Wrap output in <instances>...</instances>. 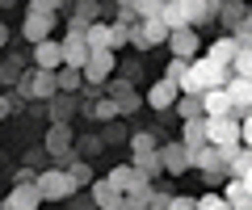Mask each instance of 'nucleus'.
Instances as JSON below:
<instances>
[{
    "mask_svg": "<svg viewBox=\"0 0 252 210\" xmlns=\"http://www.w3.org/2000/svg\"><path fill=\"white\" fill-rule=\"evenodd\" d=\"M9 114H13V97H4V92H0V122L9 118Z\"/></svg>",
    "mask_w": 252,
    "mask_h": 210,
    "instance_id": "38",
    "label": "nucleus"
},
{
    "mask_svg": "<svg viewBox=\"0 0 252 210\" xmlns=\"http://www.w3.org/2000/svg\"><path fill=\"white\" fill-rule=\"evenodd\" d=\"M30 97H38V101H51L55 97V72H30Z\"/></svg>",
    "mask_w": 252,
    "mask_h": 210,
    "instance_id": "21",
    "label": "nucleus"
},
{
    "mask_svg": "<svg viewBox=\"0 0 252 210\" xmlns=\"http://www.w3.org/2000/svg\"><path fill=\"white\" fill-rule=\"evenodd\" d=\"M202 118H235L231 97H227V84L223 89H206L202 92Z\"/></svg>",
    "mask_w": 252,
    "mask_h": 210,
    "instance_id": "8",
    "label": "nucleus"
},
{
    "mask_svg": "<svg viewBox=\"0 0 252 210\" xmlns=\"http://www.w3.org/2000/svg\"><path fill=\"white\" fill-rule=\"evenodd\" d=\"M185 151H193V147H202L206 143V118H189L185 126H181V139H177Z\"/></svg>",
    "mask_w": 252,
    "mask_h": 210,
    "instance_id": "19",
    "label": "nucleus"
},
{
    "mask_svg": "<svg viewBox=\"0 0 252 210\" xmlns=\"http://www.w3.org/2000/svg\"><path fill=\"white\" fill-rule=\"evenodd\" d=\"M105 89H109V101L118 105V114H135L139 110V97L130 89V80H105Z\"/></svg>",
    "mask_w": 252,
    "mask_h": 210,
    "instance_id": "12",
    "label": "nucleus"
},
{
    "mask_svg": "<svg viewBox=\"0 0 252 210\" xmlns=\"http://www.w3.org/2000/svg\"><path fill=\"white\" fill-rule=\"evenodd\" d=\"M177 97H181V89H177L172 80H164V76L147 89V105H152L156 114H160V110H172V101H177Z\"/></svg>",
    "mask_w": 252,
    "mask_h": 210,
    "instance_id": "14",
    "label": "nucleus"
},
{
    "mask_svg": "<svg viewBox=\"0 0 252 210\" xmlns=\"http://www.w3.org/2000/svg\"><path fill=\"white\" fill-rule=\"evenodd\" d=\"M84 46H89V51H109V26L105 21L84 26Z\"/></svg>",
    "mask_w": 252,
    "mask_h": 210,
    "instance_id": "24",
    "label": "nucleus"
},
{
    "mask_svg": "<svg viewBox=\"0 0 252 210\" xmlns=\"http://www.w3.org/2000/svg\"><path fill=\"white\" fill-rule=\"evenodd\" d=\"M4 46H9V26L0 21V51H4Z\"/></svg>",
    "mask_w": 252,
    "mask_h": 210,
    "instance_id": "40",
    "label": "nucleus"
},
{
    "mask_svg": "<svg viewBox=\"0 0 252 210\" xmlns=\"http://www.w3.org/2000/svg\"><path fill=\"white\" fill-rule=\"evenodd\" d=\"M206 4H215V9H219V4H227V0H206Z\"/></svg>",
    "mask_w": 252,
    "mask_h": 210,
    "instance_id": "41",
    "label": "nucleus"
},
{
    "mask_svg": "<svg viewBox=\"0 0 252 210\" xmlns=\"http://www.w3.org/2000/svg\"><path fill=\"white\" fill-rule=\"evenodd\" d=\"M185 67H189L185 59H172V63H168V72H164V80H172V84H177L181 76H185Z\"/></svg>",
    "mask_w": 252,
    "mask_h": 210,
    "instance_id": "35",
    "label": "nucleus"
},
{
    "mask_svg": "<svg viewBox=\"0 0 252 210\" xmlns=\"http://www.w3.org/2000/svg\"><path fill=\"white\" fill-rule=\"evenodd\" d=\"M244 42H235L231 34H223V38H215V42H210V51H202V55L210 59V63H219L227 72V67H231V59H235V51H240Z\"/></svg>",
    "mask_w": 252,
    "mask_h": 210,
    "instance_id": "13",
    "label": "nucleus"
},
{
    "mask_svg": "<svg viewBox=\"0 0 252 210\" xmlns=\"http://www.w3.org/2000/svg\"><path fill=\"white\" fill-rule=\"evenodd\" d=\"M34 185H38V193H42V202H67V198L76 193L67 168H46V173L34 177Z\"/></svg>",
    "mask_w": 252,
    "mask_h": 210,
    "instance_id": "3",
    "label": "nucleus"
},
{
    "mask_svg": "<svg viewBox=\"0 0 252 210\" xmlns=\"http://www.w3.org/2000/svg\"><path fill=\"white\" fill-rule=\"evenodd\" d=\"M193 210H227V202L219 198V193H202V198L193 202Z\"/></svg>",
    "mask_w": 252,
    "mask_h": 210,
    "instance_id": "33",
    "label": "nucleus"
},
{
    "mask_svg": "<svg viewBox=\"0 0 252 210\" xmlns=\"http://www.w3.org/2000/svg\"><path fill=\"white\" fill-rule=\"evenodd\" d=\"M55 26H59V17H46V13H30V9H26V21H21V34H26V42H46Z\"/></svg>",
    "mask_w": 252,
    "mask_h": 210,
    "instance_id": "9",
    "label": "nucleus"
},
{
    "mask_svg": "<svg viewBox=\"0 0 252 210\" xmlns=\"http://www.w3.org/2000/svg\"><path fill=\"white\" fill-rule=\"evenodd\" d=\"M76 9H80V13H76V21H84V26H93V21H97V13H101V4H97V0H80Z\"/></svg>",
    "mask_w": 252,
    "mask_h": 210,
    "instance_id": "32",
    "label": "nucleus"
},
{
    "mask_svg": "<svg viewBox=\"0 0 252 210\" xmlns=\"http://www.w3.org/2000/svg\"><path fill=\"white\" fill-rule=\"evenodd\" d=\"M89 193H93V206H97V210H109V206H114V202H118V193L109 189V181H105V177H93Z\"/></svg>",
    "mask_w": 252,
    "mask_h": 210,
    "instance_id": "25",
    "label": "nucleus"
},
{
    "mask_svg": "<svg viewBox=\"0 0 252 210\" xmlns=\"http://www.w3.org/2000/svg\"><path fill=\"white\" fill-rule=\"evenodd\" d=\"M80 147H72V155L76 160H97L101 151H105V135H84V139H76Z\"/></svg>",
    "mask_w": 252,
    "mask_h": 210,
    "instance_id": "23",
    "label": "nucleus"
},
{
    "mask_svg": "<svg viewBox=\"0 0 252 210\" xmlns=\"http://www.w3.org/2000/svg\"><path fill=\"white\" fill-rule=\"evenodd\" d=\"M114 67H118V55H114V51H89L80 76H84V84H89V89H97V84H105L109 76H114Z\"/></svg>",
    "mask_w": 252,
    "mask_h": 210,
    "instance_id": "5",
    "label": "nucleus"
},
{
    "mask_svg": "<svg viewBox=\"0 0 252 210\" xmlns=\"http://www.w3.org/2000/svg\"><path fill=\"white\" fill-rule=\"evenodd\" d=\"M248 92H252V80L248 76H231L227 80V97H231V110H235V118H248Z\"/></svg>",
    "mask_w": 252,
    "mask_h": 210,
    "instance_id": "11",
    "label": "nucleus"
},
{
    "mask_svg": "<svg viewBox=\"0 0 252 210\" xmlns=\"http://www.w3.org/2000/svg\"><path fill=\"white\" fill-rule=\"evenodd\" d=\"M227 80H231V76H227L219 63H210L206 55H198L193 63L185 67V76L177 80V89H181V92H193V97H202L206 89H223Z\"/></svg>",
    "mask_w": 252,
    "mask_h": 210,
    "instance_id": "1",
    "label": "nucleus"
},
{
    "mask_svg": "<svg viewBox=\"0 0 252 210\" xmlns=\"http://www.w3.org/2000/svg\"><path fill=\"white\" fill-rule=\"evenodd\" d=\"M105 181H109V189H114L118 198H139V193H143L147 185H152V181H147V177L139 173L135 164H118L114 173L105 177Z\"/></svg>",
    "mask_w": 252,
    "mask_h": 210,
    "instance_id": "4",
    "label": "nucleus"
},
{
    "mask_svg": "<svg viewBox=\"0 0 252 210\" xmlns=\"http://www.w3.org/2000/svg\"><path fill=\"white\" fill-rule=\"evenodd\" d=\"M67 177H72L76 189H89L93 185V164L89 160H72V164H67Z\"/></svg>",
    "mask_w": 252,
    "mask_h": 210,
    "instance_id": "29",
    "label": "nucleus"
},
{
    "mask_svg": "<svg viewBox=\"0 0 252 210\" xmlns=\"http://www.w3.org/2000/svg\"><path fill=\"white\" fill-rule=\"evenodd\" d=\"M160 9H164V0H135V17H139V21L160 17Z\"/></svg>",
    "mask_w": 252,
    "mask_h": 210,
    "instance_id": "31",
    "label": "nucleus"
},
{
    "mask_svg": "<svg viewBox=\"0 0 252 210\" xmlns=\"http://www.w3.org/2000/svg\"><path fill=\"white\" fill-rule=\"evenodd\" d=\"M164 46H172V59H185V63H193V59L202 55V34H198V30H189V26L168 30V42H164Z\"/></svg>",
    "mask_w": 252,
    "mask_h": 210,
    "instance_id": "6",
    "label": "nucleus"
},
{
    "mask_svg": "<svg viewBox=\"0 0 252 210\" xmlns=\"http://www.w3.org/2000/svg\"><path fill=\"white\" fill-rule=\"evenodd\" d=\"M80 89H84L80 67H55V92H80Z\"/></svg>",
    "mask_w": 252,
    "mask_h": 210,
    "instance_id": "22",
    "label": "nucleus"
},
{
    "mask_svg": "<svg viewBox=\"0 0 252 210\" xmlns=\"http://www.w3.org/2000/svg\"><path fill=\"white\" fill-rule=\"evenodd\" d=\"M130 164H135L139 173L147 177V181H156V177H164V164H160V147H156V151H147V155H135Z\"/></svg>",
    "mask_w": 252,
    "mask_h": 210,
    "instance_id": "27",
    "label": "nucleus"
},
{
    "mask_svg": "<svg viewBox=\"0 0 252 210\" xmlns=\"http://www.w3.org/2000/svg\"><path fill=\"white\" fill-rule=\"evenodd\" d=\"M164 210H193V198H168Z\"/></svg>",
    "mask_w": 252,
    "mask_h": 210,
    "instance_id": "37",
    "label": "nucleus"
},
{
    "mask_svg": "<svg viewBox=\"0 0 252 210\" xmlns=\"http://www.w3.org/2000/svg\"><path fill=\"white\" fill-rule=\"evenodd\" d=\"M63 59H59V42L55 38H46V42H34V67L38 72H55Z\"/></svg>",
    "mask_w": 252,
    "mask_h": 210,
    "instance_id": "17",
    "label": "nucleus"
},
{
    "mask_svg": "<svg viewBox=\"0 0 252 210\" xmlns=\"http://www.w3.org/2000/svg\"><path fill=\"white\" fill-rule=\"evenodd\" d=\"M0 210H42V193H38V185H34V181L13 185V193L0 202Z\"/></svg>",
    "mask_w": 252,
    "mask_h": 210,
    "instance_id": "7",
    "label": "nucleus"
},
{
    "mask_svg": "<svg viewBox=\"0 0 252 210\" xmlns=\"http://www.w3.org/2000/svg\"><path fill=\"white\" fill-rule=\"evenodd\" d=\"M76 110H80V105H76L72 92H55V97H51V122H67V126H72Z\"/></svg>",
    "mask_w": 252,
    "mask_h": 210,
    "instance_id": "18",
    "label": "nucleus"
},
{
    "mask_svg": "<svg viewBox=\"0 0 252 210\" xmlns=\"http://www.w3.org/2000/svg\"><path fill=\"white\" fill-rule=\"evenodd\" d=\"M227 189L219 193V198L227 202V210H252V202H248V181H240V177H227Z\"/></svg>",
    "mask_w": 252,
    "mask_h": 210,
    "instance_id": "16",
    "label": "nucleus"
},
{
    "mask_svg": "<svg viewBox=\"0 0 252 210\" xmlns=\"http://www.w3.org/2000/svg\"><path fill=\"white\" fill-rule=\"evenodd\" d=\"M109 210H147V206H143V198H118Z\"/></svg>",
    "mask_w": 252,
    "mask_h": 210,
    "instance_id": "36",
    "label": "nucleus"
},
{
    "mask_svg": "<svg viewBox=\"0 0 252 210\" xmlns=\"http://www.w3.org/2000/svg\"><path fill=\"white\" fill-rule=\"evenodd\" d=\"M59 4H63V0H30V13H46V17H55Z\"/></svg>",
    "mask_w": 252,
    "mask_h": 210,
    "instance_id": "34",
    "label": "nucleus"
},
{
    "mask_svg": "<svg viewBox=\"0 0 252 210\" xmlns=\"http://www.w3.org/2000/svg\"><path fill=\"white\" fill-rule=\"evenodd\" d=\"M84 114L97 118V122H114V118H118V105H114L109 97H93V105H84Z\"/></svg>",
    "mask_w": 252,
    "mask_h": 210,
    "instance_id": "28",
    "label": "nucleus"
},
{
    "mask_svg": "<svg viewBox=\"0 0 252 210\" xmlns=\"http://www.w3.org/2000/svg\"><path fill=\"white\" fill-rule=\"evenodd\" d=\"M160 164H164V173H172V177H181L189 168V151L181 143H160Z\"/></svg>",
    "mask_w": 252,
    "mask_h": 210,
    "instance_id": "15",
    "label": "nucleus"
},
{
    "mask_svg": "<svg viewBox=\"0 0 252 210\" xmlns=\"http://www.w3.org/2000/svg\"><path fill=\"white\" fill-rule=\"evenodd\" d=\"M215 17L223 21V30L231 34V30L240 26V21H248V9H244L240 0H227V4H219V9H215Z\"/></svg>",
    "mask_w": 252,
    "mask_h": 210,
    "instance_id": "20",
    "label": "nucleus"
},
{
    "mask_svg": "<svg viewBox=\"0 0 252 210\" xmlns=\"http://www.w3.org/2000/svg\"><path fill=\"white\" fill-rule=\"evenodd\" d=\"M42 147L55 155V168H67V164L76 160V155H72V147H76V135H72V126H67V122H51V130H46Z\"/></svg>",
    "mask_w": 252,
    "mask_h": 210,
    "instance_id": "2",
    "label": "nucleus"
},
{
    "mask_svg": "<svg viewBox=\"0 0 252 210\" xmlns=\"http://www.w3.org/2000/svg\"><path fill=\"white\" fill-rule=\"evenodd\" d=\"M172 110H177V118H181V122L202 118V97H193V92H181V97L172 101Z\"/></svg>",
    "mask_w": 252,
    "mask_h": 210,
    "instance_id": "26",
    "label": "nucleus"
},
{
    "mask_svg": "<svg viewBox=\"0 0 252 210\" xmlns=\"http://www.w3.org/2000/svg\"><path fill=\"white\" fill-rule=\"evenodd\" d=\"M59 67H84V59H89V46H84V34H67L59 42Z\"/></svg>",
    "mask_w": 252,
    "mask_h": 210,
    "instance_id": "10",
    "label": "nucleus"
},
{
    "mask_svg": "<svg viewBox=\"0 0 252 210\" xmlns=\"http://www.w3.org/2000/svg\"><path fill=\"white\" fill-rule=\"evenodd\" d=\"M126 143H130V155H147V151H156V147H160V139H156L152 130H139V135H130Z\"/></svg>",
    "mask_w": 252,
    "mask_h": 210,
    "instance_id": "30",
    "label": "nucleus"
},
{
    "mask_svg": "<svg viewBox=\"0 0 252 210\" xmlns=\"http://www.w3.org/2000/svg\"><path fill=\"white\" fill-rule=\"evenodd\" d=\"M9 80H17V72H13V63H9V67H0V84H9Z\"/></svg>",
    "mask_w": 252,
    "mask_h": 210,
    "instance_id": "39",
    "label": "nucleus"
}]
</instances>
